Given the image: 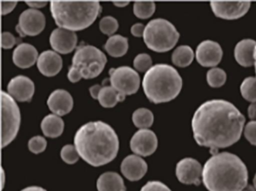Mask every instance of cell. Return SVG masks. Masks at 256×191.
<instances>
[{
  "label": "cell",
  "instance_id": "cell-32",
  "mask_svg": "<svg viewBox=\"0 0 256 191\" xmlns=\"http://www.w3.org/2000/svg\"><path fill=\"white\" fill-rule=\"evenodd\" d=\"M60 156L62 161L66 164H74L78 161L80 155H79L76 146L70 144L62 147Z\"/></svg>",
  "mask_w": 256,
  "mask_h": 191
},
{
  "label": "cell",
  "instance_id": "cell-42",
  "mask_svg": "<svg viewBox=\"0 0 256 191\" xmlns=\"http://www.w3.org/2000/svg\"><path fill=\"white\" fill-rule=\"evenodd\" d=\"M102 87L100 85H95V86H91L90 88V93L94 99H98V95H100V91H101Z\"/></svg>",
  "mask_w": 256,
  "mask_h": 191
},
{
  "label": "cell",
  "instance_id": "cell-44",
  "mask_svg": "<svg viewBox=\"0 0 256 191\" xmlns=\"http://www.w3.org/2000/svg\"><path fill=\"white\" fill-rule=\"evenodd\" d=\"M22 191H47L44 188H41L38 186H31L28 188H24Z\"/></svg>",
  "mask_w": 256,
  "mask_h": 191
},
{
  "label": "cell",
  "instance_id": "cell-2",
  "mask_svg": "<svg viewBox=\"0 0 256 191\" xmlns=\"http://www.w3.org/2000/svg\"><path fill=\"white\" fill-rule=\"evenodd\" d=\"M74 146L80 158L92 167L112 162L119 151L118 134L108 124L101 121L82 125L74 139Z\"/></svg>",
  "mask_w": 256,
  "mask_h": 191
},
{
  "label": "cell",
  "instance_id": "cell-1",
  "mask_svg": "<svg viewBox=\"0 0 256 191\" xmlns=\"http://www.w3.org/2000/svg\"><path fill=\"white\" fill-rule=\"evenodd\" d=\"M245 117L232 103L211 100L198 108L192 121L193 136L200 146L214 149L227 148L240 138Z\"/></svg>",
  "mask_w": 256,
  "mask_h": 191
},
{
  "label": "cell",
  "instance_id": "cell-23",
  "mask_svg": "<svg viewBox=\"0 0 256 191\" xmlns=\"http://www.w3.org/2000/svg\"><path fill=\"white\" fill-rule=\"evenodd\" d=\"M41 128L46 137L56 138L64 132V122L60 116L55 114L48 115L42 121Z\"/></svg>",
  "mask_w": 256,
  "mask_h": 191
},
{
  "label": "cell",
  "instance_id": "cell-24",
  "mask_svg": "<svg viewBox=\"0 0 256 191\" xmlns=\"http://www.w3.org/2000/svg\"><path fill=\"white\" fill-rule=\"evenodd\" d=\"M104 49L112 57L124 56L128 51V38L120 35H112L106 41Z\"/></svg>",
  "mask_w": 256,
  "mask_h": 191
},
{
  "label": "cell",
  "instance_id": "cell-26",
  "mask_svg": "<svg viewBox=\"0 0 256 191\" xmlns=\"http://www.w3.org/2000/svg\"><path fill=\"white\" fill-rule=\"evenodd\" d=\"M172 59L175 65L185 68L192 62L194 59V52L190 46H180L174 51Z\"/></svg>",
  "mask_w": 256,
  "mask_h": 191
},
{
  "label": "cell",
  "instance_id": "cell-9",
  "mask_svg": "<svg viewBox=\"0 0 256 191\" xmlns=\"http://www.w3.org/2000/svg\"><path fill=\"white\" fill-rule=\"evenodd\" d=\"M110 82L116 92L126 96L138 92L140 80L137 71L130 67L122 66L110 70Z\"/></svg>",
  "mask_w": 256,
  "mask_h": 191
},
{
  "label": "cell",
  "instance_id": "cell-5",
  "mask_svg": "<svg viewBox=\"0 0 256 191\" xmlns=\"http://www.w3.org/2000/svg\"><path fill=\"white\" fill-rule=\"evenodd\" d=\"M144 92L150 102L158 104L176 98L182 86V77L167 64H157L148 70L142 81Z\"/></svg>",
  "mask_w": 256,
  "mask_h": 191
},
{
  "label": "cell",
  "instance_id": "cell-28",
  "mask_svg": "<svg viewBox=\"0 0 256 191\" xmlns=\"http://www.w3.org/2000/svg\"><path fill=\"white\" fill-rule=\"evenodd\" d=\"M134 15L140 19H148L154 14L156 4L152 1H136L133 7Z\"/></svg>",
  "mask_w": 256,
  "mask_h": 191
},
{
  "label": "cell",
  "instance_id": "cell-4",
  "mask_svg": "<svg viewBox=\"0 0 256 191\" xmlns=\"http://www.w3.org/2000/svg\"><path fill=\"white\" fill-rule=\"evenodd\" d=\"M101 11L98 1L50 2V12L56 24L72 32L84 30L90 26Z\"/></svg>",
  "mask_w": 256,
  "mask_h": 191
},
{
  "label": "cell",
  "instance_id": "cell-33",
  "mask_svg": "<svg viewBox=\"0 0 256 191\" xmlns=\"http://www.w3.org/2000/svg\"><path fill=\"white\" fill-rule=\"evenodd\" d=\"M134 68L140 72H146L152 68V61L150 55L146 53H140L134 58Z\"/></svg>",
  "mask_w": 256,
  "mask_h": 191
},
{
  "label": "cell",
  "instance_id": "cell-17",
  "mask_svg": "<svg viewBox=\"0 0 256 191\" xmlns=\"http://www.w3.org/2000/svg\"><path fill=\"white\" fill-rule=\"evenodd\" d=\"M47 104L54 114L61 117L72 111L74 101L70 92L64 89H56L50 94Z\"/></svg>",
  "mask_w": 256,
  "mask_h": 191
},
{
  "label": "cell",
  "instance_id": "cell-10",
  "mask_svg": "<svg viewBox=\"0 0 256 191\" xmlns=\"http://www.w3.org/2000/svg\"><path fill=\"white\" fill-rule=\"evenodd\" d=\"M46 17L42 11L30 8L22 13L16 31L22 37L36 36L46 27Z\"/></svg>",
  "mask_w": 256,
  "mask_h": 191
},
{
  "label": "cell",
  "instance_id": "cell-36",
  "mask_svg": "<svg viewBox=\"0 0 256 191\" xmlns=\"http://www.w3.org/2000/svg\"><path fill=\"white\" fill-rule=\"evenodd\" d=\"M140 191H172L167 185L158 181L148 182Z\"/></svg>",
  "mask_w": 256,
  "mask_h": 191
},
{
  "label": "cell",
  "instance_id": "cell-3",
  "mask_svg": "<svg viewBox=\"0 0 256 191\" xmlns=\"http://www.w3.org/2000/svg\"><path fill=\"white\" fill-rule=\"evenodd\" d=\"M202 179L209 191H241L248 185V171L239 157L222 152L205 163Z\"/></svg>",
  "mask_w": 256,
  "mask_h": 191
},
{
  "label": "cell",
  "instance_id": "cell-11",
  "mask_svg": "<svg viewBox=\"0 0 256 191\" xmlns=\"http://www.w3.org/2000/svg\"><path fill=\"white\" fill-rule=\"evenodd\" d=\"M250 4V1H211L210 6L216 17L235 20L248 12Z\"/></svg>",
  "mask_w": 256,
  "mask_h": 191
},
{
  "label": "cell",
  "instance_id": "cell-16",
  "mask_svg": "<svg viewBox=\"0 0 256 191\" xmlns=\"http://www.w3.org/2000/svg\"><path fill=\"white\" fill-rule=\"evenodd\" d=\"M78 36L76 32L58 28L50 34V44L55 52L68 54L76 49Z\"/></svg>",
  "mask_w": 256,
  "mask_h": 191
},
{
  "label": "cell",
  "instance_id": "cell-31",
  "mask_svg": "<svg viewBox=\"0 0 256 191\" xmlns=\"http://www.w3.org/2000/svg\"><path fill=\"white\" fill-rule=\"evenodd\" d=\"M118 20L112 16H106L100 20V29L104 35L112 36L118 31Z\"/></svg>",
  "mask_w": 256,
  "mask_h": 191
},
{
  "label": "cell",
  "instance_id": "cell-8",
  "mask_svg": "<svg viewBox=\"0 0 256 191\" xmlns=\"http://www.w3.org/2000/svg\"><path fill=\"white\" fill-rule=\"evenodd\" d=\"M2 147L8 146L17 137L20 125V112L16 100L2 91Z\"/></svg>",
  "mask_w": 256,
  "mask_h": 191
},
{
  "label": "cell",
  "instance_id": "cell-13",
  "mask_svg": "<svg viewBox=\"0 0 256 191\" xmlns=\"http://www.w3.org/2000/svg\"><path fill=\"white\" fill-rule=\"evenodd\" d=\"M202 172L200 163L193 158H184L176 164V177L181 183L185 185H200Z\"/></svg>",
  "mask_w": 256,
  "mask_h": 191
},
{
  "label": "cell",
  "instance_id": "cell-37",
  "mask_svg": "<svg viewBox=\"0 0 256 191\" xmlns=\"http://www.w3.org/2000/svg\"><path fill=\"white\" fill-rule=\"evenodd\" d=\"M17 43V38L10 33V32H4L2 35V47L4 49H11Z\"/></svg>",
  "mask_w": 256,
  "mask_h": 191
},
{
  "label": "cell",
  "instance_id": "cell-18",
  "mask_svg": "<svg viewBox=\"0 0 256 191\" xmlns=\"http://www.w3.org/2000/svg\"><path fill=\"white\" fill-rule=\"evenodd\" d=\"M122 175L131 182L142 179L148 172V164L138 155H130L124 158L121 164Z\"/></svg>",
  "mask_w": 256,
  "mask_h": 191
},
{
  "label": "cell",
  "instance_id": "cell-34",
  "mask_svg": "<svg viewBox=\"0 0 256 191\" xmlns=\"http://www.w3.org/2000/svg\"><path fill=\"white\" fill-rule=\"evenodd\" d=\"M28 147L31 152L37 155L46 150L47 147V141L42 136H36L29 140Z\"/></svg>",
  "mask_w": 256,
  "mask_h": 191
},
{
  "label": "cell",
  "instance_id": "cell-27",
  "mask_svg": "<svg viewBox=\"0 0 256 191\" xmlns=\"http://www.w3.org/2000/svg\"><path fill=\"white\" fill-rule=\"evenodd\" d=\"M154 116L152 112L146 108H139L132 114V122L136 128L148 129L154 124Z\"/></svg>",
  "mask_w": 256,
  "mask_h": 191
},
{
  "label": "cell",
  "instance_id": "cell-22",
  "mask_svg": "<svg viewBox=\"0 0 256 191\" xmlns=\"http://www.w3.org/2000/svg\"><path fill=\"white\" fill-rule=\"evenodd\" d=\"M98 191H126L124 179L118 173L107 172L97 180Z\"/></svg>",
  "mask_w": 256,
  "mask_h": 191
},
{
  "label": "cell",
  "instance_id": "cell-20",
  "mask_svg": "<svg viewBox=\"0 0 256 191\" xmlns=\"http://www.w3.org/2000/svg\"><path fill=\"white\" fill-rule=\"evenodd\" d=\"M38 50L26 43L19 44L13 52V62L18 68H29L35 65L38 59Z\"/></svg>",
  "mask_w": 256,
  "mask_h": 191
},
{
  "label": "cell",
  "instance_id": "cell-6",
  "mask_svg": "<svg viewBox=\"0 0 256 191\" xmlns=\"http://www.w3.org/2000/svg\"><path fill=\"white\" fill-rule=\"evenodd\" d=\"M180 33L168 20L154 19L145 26L143 38L148 48L157 53L172 50L178 43Z\"/></svg>",
  "mask_w": 256,
  "mask_h": 191
},
{
  "label": "cell",
  "instance_id": "cell-21",
  "mask_svg": "<svg viewBox=\"0 0 256 191\" xmlns=\"http://www.w3.org/2000/svg\"><path fill=\"white\" fill-rule=\"evenodd\" d=\"M256 41L252 39H244L238 43L234 49V57L239 65L250 67L254 64V50Z\"/></svg>",
  "mask_w": 256,
  "mask_h": 191
},
{
  "label": "cell",
  "instance_id": "cell-41",
  "mask_svg": "<svg viewBox=\"0 0 256 191\" xmlns=\"http://www.w3.org/2000/svg\"><path fill=\"white\" fill-rule=\"evenodd\" d=\"M25 2L34 9L43 8L48 4V1H26Z\"/></svg>",
  "mask_w": 256,
  "mask_h": 191
},
{
  "label": "cell",
  "instance_id": "cell-25",
  "mask_svg": "<svg viewBox=\"0 0 256 191\" xmlns=\"http://www.w3.org/2000/svg\"><path fill=\"white\" fill-rule=\"evenodd\" d=\"M126 96L116 92L112 86H104L102 88L98 95V102L104 108H112L125 100Z\"/></svg>",
  "mask_w": 256,
  "mask_h": 191
},
{
  "label": "cell",
  "instance_id": "cell-38",
  "mask_svg": "<svg viewBox=\"0 0 256 191\" xmlns=\"http://www.w3.org/2000/svg\"><path fill=\"white\" fill-rule=\"evenodd\" d=\"M1 4H2V14L6 15L14 9L17 5L18 1H2Z\"/></svg>",
  "mask_w": 256,
  "mask_h": 191
},
{
  "label": "cell",
  "instance_id": "cell-29",
  "mask_svg": "<svg viewBox=\"0 0 256 191\" xmlns=\"http://www.w3.org/2000/svg\"><path fill=\"white\" fill-rule=\"evenodd\" d=\"M240 92L242 98L252 103L256 102V78L247 77L240 86Z\"/></svg>",
  "mask_w": 256,
  "mask_h": 191
},
{
  "label": "cell",
  "instance_id": "cell-45",
  "mask_svg": "<svg viewBox=\"0 0 256 191\" xmlns=\"http://www.w3.org/2000/svg\"><path fill=\"white\" fill-rule=\"evenodd\" d=\"M130 1H114V2H113V3L115 6L122 8V7L127 6L130 4Z\"/></svg>",
  "mask_w": 256,
  "mask_h": 191
},
{
  "label": "cell",
  "instance_id": "cell-39",
  "mask_svg": "<svg viewBox=\"0 0 256 191\" xmlns=\"http://www.w3.org/2000/svg\"><path fill=\"white\" fill-rule=\"evenodd\" d=\"M145 26L143 23H138L131 27V33L134 37H142L144 32Z\"/></svg>",
  "mask_w": 256,
  "mask_h": 191
},
{
  "label": "cell",
  "instance_id": "cell-49",
  "mask_svg": "<svg viewBox=\"0 0 256 191\" xmlns=\"http://www.w3.org/2000/svg\"><path fill=\"white\" fill-rule=\"evenodd\" d=\"M253 183H254V187L256 189V174L254 175V179H253Z\"/></svg>",
  "mask_w": 256,
  "mask_h": 191
},
{
  "label": "cell",
  "instance_id": "cell-7",
  "mask_svg": "<svg viewBox=\"0 0 256 191\" xmlns=\"http://www.w3.org/2000/svg\"><path fill=\"white\" fill-rule=\"evenodd\" d=\"M107 61L106 55L100 49L92 45H82L74 53L72 67L80 73L82 78L90 80L100 75Z\"/></svg>",
  "mask_w": 256,
  "mask_h": 191
},
{
  "label": "cell",
  "instance_id": "cell-15",
  "mask_svg": "<svg viewBox=\"0 0 256 191\" xmlns=\"http://www.w3.org/2000/svg\"><path fill=\"white\" fill-rule=\"evenodd\" d=\"M7 89L8 93L16 101L29 102L34 97L35 85L29 77L18 75L10 80Z\"/></svg>",
  "mask_w": 256,
  "mask_h": 191
},
{
  "label": "cell",
  "instance_id": "cell-40",
  "mask_svg": "<svg viewBox=\"0 0 256 191\" xmlns=\"http://www.w3.org/2000/svg\"><path fill=\"white\" fill-rule=\"evenodd\" d=\"M68 79L72 83H77V82L80 81L82 80V77L80 73L76 68L71 66V68L68 70Z\"/></svg>",
  "mask_w": 256,
  "mask_h": 191
},
{
  "label": "cell",
  "instance_id": "cell-43",
  "mask_svg": "<svg viewBox=\"0 0 256 191\" xmlns=\"http://www.w3.org/2000/svg\"><path fill=\"white\" fill-rule=\"evenodd\" d=\"M248 116L252 121H256V102L248 107Z\"/></svg>",
  "mask_w": 256,
  "mask_h": 191
},
{
  "label": "cell",
  "instance_id": "cell-48",
  "mask_svg": "<svg viewBox=\"0 0 256 191\" xmlns=\"http://www.w3.org/2000/svg\"><path fill=\"white\" fill-rule=\"evenodd\" d=\"M254 68H256V50H254Z\"/></svg>",
  "mask_w": 256,
  "mask_h": 191
},
{
  "label": "cell",
  "instance_id": "cell-12",
  "mask_svg": "<svg viewBox=\"0 0 256 191\" xmlns=\"http://www.w3.org/2000/svg\"><path fill=\"white\" fill-rule=\"evenodd\" d=\"M158 146V139L154 131L149 129H140L132 137L131 150L136 155L148 157L152 155Z\"/></svg>",
  "mask_w": 256,
  "mask_h": 191
},
{
  "label": "cell",
  "instance_id": "cell-30",
  "mask_svg": "<svg viewBox=\"0 0 256 191\" xmlns=\"http://www.w3.org/2000/svg\"><path fill=\"white\" fill-rule=\"evenodd\" d=\"M227 75L226 71L221 68H212L206 74V81L210 86L218 88L226 83Z\"/></svg>",
  "mask_w": 256,
  "mask_h": 191
},
{
  "label": "cell",
  "instance_id": "cell-14",
  "mask_svg": "<svg viewBox=\"0 0 256 191\" xmlns=\"http://www.w3.org/2000/svg\"><path fill=\"white\" fill-rule=\"evenodd\" d=\"M223 52L221 46L216 41H202L196 50V59L203 67H215L221 62Z\"/></svg>",
  "mask_w": 256,
  "mask_h": 191
},
{
  "label": "cell",
  "instance_id": "cell-19",
  "mask_svg": "<svg viewBox=\"0 0 256 191\" xmlns=\"http://www.w3.org/2000/svg\"><path fill=\"white\" fill-rule=\"evenodd\" d=\"M37 67L46 77H54L62 68V59L56 52L46 50L38 56Z\"/></svg>",
  "mask_w": 256,
  "mask_h": 191
},
{
  "label": "cell",
  "instance_id": "cell-47",
  "mask_svg": "<svg viewBox=\"0 0 256 191\" xmlns=\"http://www.w3.org/2000/svg\"><path fill=\"white\" fill-rule=\"evenodd\" d=\"M2 188H4V186H5V173H4V169H2Z\"/></svg>",
  "mask_w": 256,
  "mask_h": 191
},
{
  "label": "cell",
  "instance_id": "cell-46",
  "mask_svg": "<svg viewBox=\"0 0 256 191\" xmlns=\"http://www.w3.org/2000/svg\"><path fill=\"white\" fill-rule=\"evenodd\" d=\"M241 191H256V188L254 187H253L252 185H246L244 189Z\"/></svg>",
  "mask_w": 256,
  "mask_h": 191
},
{
  "label": "cell",
  "instance_id": "cell-35",
  "mask_svg": "<svg viewBox=\"0 0 256 191\" xmlns=\"http://www.w3.org/2000/svg\"><path fill=\"white\" fill-rule=\"evenodd\" d=\"M244 136L252 145L256 146V121H252L246 125Z\"/></svg>",
  "mask_w": 256,
  "mask_h": 191
}]
</instances>
